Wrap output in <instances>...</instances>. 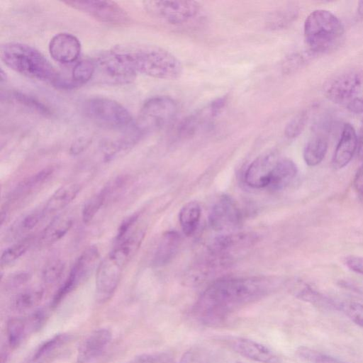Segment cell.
Wrapping results in <instances>:
<instances>
[{
	"mask_svg": "<svg viewBox=\"0 0 363 363\" xmlns=\"http://www.w3.org/2000/svg\"><path fill=\"white\" fill-rule=\"evenodd\" d=\"M257 239V236L252 233H230L218 236L208 247L210 257L207 259L219 267H224L252 247Z\"/></svg>",
	"mask_w": 363,
	"mask_h": 363,
	"instance_id": "obj_9",
	"label": "cell"
},
{
	"mask_svg": "<svg viewBox=\"0 0 363 363\" xmlns=\"http://www.w3.org/2000/svg\"><path fill=\"white\" fill-rule=\"evenodd\" d=\"M30 274L25 272L13 274L8 279L6 284V287L9 289L16 288L26 283L30 279Z\"/></svg>",
	"mask_w": 363,
	"mask_h": 363,
	"instance_id": "obj_42",
	"label": "cell"
},
{
	"mask_svg": "<svg viewBox=\"0 0 363 363\" xmlns=\"http://www.w3.org/2000/svg\"><path fill=\"white\" fill-rule=\"evenodd\" d=\"M337 310L342 311L353 323L363 328V304L352 301L337 303Z\"/></svg>",
	"mask_w": 363,
	"mask_h": 363,
	"instance_id": "obj_36",
	"label": "cell"
},
{
	"mask_svg": "<svg viewBox=\"0 0 363 363\" xmlns=\"http://www.w3.org/2000/svg\"><path fill=\"white\" fill-rule=\"evenodd\" d=\"M143 228L135 230L117 246L99 264L96 275V297L105 303L114 294L123 272L139 249L145 237Z\"/></svg>",
	"mask_w": 363,
	"mask_h": 363,
	"instance_id": "obj_3",
	"label": "cell"
},
{
	"mask_svg": "<svg viewBox=\"0 0 363 363\" xmlns=\"http://www.w3.org/2000/svg\"><path fill=\"white\" fill-rule=\"evenodd\" d=\"M64 3L106 23L124 26L130 22L128 13L115 1H67Z\"/></svg>",
	"mask_w": 363,
	"mask_h": 363,
	"instance_id": "obj_12",
	"label": "cell"
},
{
	"mask_svg": "<svg viewBox=\"0 0 363 363\" xmlns=\"http://www.w3.org/2000/svg\"><path fill=\"white\" fill-rule=\"evenodd\" d=\"M138 218V214L135 213L129 217L126 218L120 225L118 233L116 237V243H119L123 239H125L128 235L130 230L133 228V226L136 223Z\"/></svg>",
	"mask_w": 363,
	"mask_h": 363,
	"instance_id": "obj_41",
	"label": "cell"
},
{
	"mask_svg": "<svg viewBox=\"0 0 363 363\" xmlns=\"http://www.w3.org/2000/svg\"><path fill=\"white\" fill-rule=\"evenodd\" d=\"M49 52L55 61L69 64L75 62L81 52V43L71 33H60L54 35L49 43Z\"/></svg>",
	"mask_w": 363,
	"mask_h": 363,
	"instance_id": "obj_15",
	"label": "cell"
},
{
	"mask_svg": "<svg viewBox=\"0 0 363 363\" xmlns=\"http://www.w3.org/2000/svg\"><path fill=\"white\" fill-rule=\"evenodd\" d=\"M112 50L135 77L141 73L157 79L173 80L179 78L183 72L180 60L158 46L125 44L115 46Z\"/></svg>",
	"mask_w": 363,
	"mask_h": 363,
	"instance_id": "obj_2",
	"label": "cell"
},
{
	"mask_svg": "<svg viewBox=\"0 0 363 363\" xmlns=\"http://www.w3.org/2000/svg\"><path fill=\"white\" fill-rule=\"evenodd\" d=\"M0 77H1V82L5 81L6 79V74L4 72L2 69H1L0 72Z\"/></svg>",
	"mask_w": 363,
	"mask_h": 363,
	"instance_id": "obj_51",
	"label": "cell"
},
{
	"mask_svg": "<svg viewBox=\"0 0 363 363\" xmlns=\"http://www.w3.org/2000/svg\"><path fill=\"white\" fill-rule=\"evenodd\" d=\"M274 286V281L267 277L218 279L200 296L194 313L204 323H220L234 311L269 294Z\"/></svg>",
	"mask_w": 363,
	"mask_h": 363,
	"instance_id": "obj_1",
	"label": "cell"
},
{
	"mask_svg": "<svg viewBox=\"0 0 363 363\" xmlns=\"http://www.w3.org/2000/svg\"><path fill=\"white\" fill-rule=\"evenodd\" d=\"M346 266L352 271L363 275V257L350 255L345 258Z\"/></svg>",
	"mask_w": 363,
	"mask_h": 363,
	"instance_id": "obj_43",
	"label": "cell"
},
{
	"mask_svg": "<svg viewBox=\"0 0 363 363\" xmlns=\"http://www.w3.org/2000/svg\"><path fill=\"white\" fill-rule=\"evenodd\" d=\"M344 33L341 21L328 10H315L305 20L304 38L311 55L335 50L340 45Z\"/></svg>",
	"mask_w": 363,
	"mask_h": 363,
	"instance_id": "obj_5",
	"label": "cell"
},
{
	"mask_svg": "<svg viewBox=\"0 0 363 363\" xmlns=\"http://www.w3.org/2000/svg\"><path fill=\"white\" fill-rule=\"evenodd\" d=\"M179 363H211L206 357L199 351L191 350L186 352Z\"/></svg>",
	"mask_w": 363,
	"mask_h": 363,
	"instance_id": "obj_44",
	"label": "cell"
},
{
	"mask_svg": "<svg viewBox=\"0 0 363 363\" xmlns=\"http://www.w3.org/2000/svg\"><path fill=\"white\" fill-rule=\"evenodd\" d=\"M296 164L289 159H281L275 163L267 187L272 190H281L287 186L297 175Z\"/></svg>",
	"mask_w": 363,
	"mask_h": 363,
	"instance_id": "obj_21",
	"label": "cell"
},
{
	"mask_svg": "<svg viewBox=\"0 0 363 363\" xmlns=\"http://www.w3.org/2000/svg\"><path fill=\"white\" fill-rule=\"evenodd\" d=\"M33 242L32 237L24 238L5 250L1 256V265H8L23 256L30 248Z\"/></svg>",
	"mask_w": 363,
	"mask_h": 363,
	"instance_id": "obj_33",
	"label": "cell"
},
{
	"mask_svg": "<svg viewBox=\"0 0 363 363\" xmlns=\"http://www.w3.org/2000/svg\"><path fill=\"white\" fill-rule=\"evenodd\" d=\"M308 120V113L306 110L297 113L286 125L285 136L292 139L298 137L304 130Z\"/></svg>",
	"mask_w": 363,
	"mask_h": 363,
	"instance_id": "obj_35",
	"label": "cell"
},
{
	"mask_svg": "<svg viewBox=\"0 0 363 363\" xmlns=\"http://www.w3.org/2000/svg\"><path fill=\"white\" fill-rule=\"evenodd\" d=\"M110 199L108 193L104 186L99 193L92 196L84 205L82 218L84 223H90L101 208Z\"/></svg>",
	"mask_w": 363,
	"mask_h": 363,
	"instance_id": "obj_30",
	"label": "cell"
},
{
	"mask_svg": "<svg viewBox=\"0 0 363 363\" xmlns=\"http://www.w3.org/2000/svg\"><path fill=\"white\" fill-rule=\"evenodd\" d=\"M358 155L361 159H363V121L360 129L359 145H358Z\"/></svg>",
	"mask_w": 363,
	"mask_h": 363,
	"instance_id": "obj_48",
	"label": "cell"
},
{
	"mask_svg": "<svg viewBox=\"0 0 363 363\" xmlns=\"http://www.w3.org/2000/svg\"><path fill=\"white\" fill-rule=\"evenodd\" d=\"M1 61L13 71L57 86L62 78L48 59L30 45L7 43L1 46Z\"/></svg>",
	"mask_w": 363,
	"mask_h": 363,
	"instance_id": "obj_4",
	"label": "cell"
},
{
	"mask_svg": "<svg viewBox=\"0 0 363 363\" xmlns=\"http://www.w3.org/2000/svg\"><path fill=\"white\" fill-rule=\"evenodd\" d=\"M99 259V252L94 246L84 250L72 266L69 274L54 295L51 307L55 308L78 286L84 282L91 274Z\"/></svg>",
	"mask_w": 363,
	"mask_h": 363,
	"instance_id": "obj_10",
	"label": "cell"
},
{
	"mask_svg": "<svg viewBox=\"0 0 363 363\" xmlns=\"http://www.w3.org/2000/svg\"><path fill=\"white\" fill-rule=\"evenodd\" d=\"M277 160L272 153L256 158L245 172V183L254 189L267 187L273 167Z\"/></svg>",
	"mask_w": 363,
	"mask_h": 363,
	"instance_id": "obj_17",
	"label": "cell"
},
{
	"mask_svg": "<svg viewBox=\"0 0 363 363\" xmlns=\"http://www.w3.org/2000/svg\"><path fill=\"white\" fill-rule=\"evenodd\" d=\"M358 15L363 18V1H359L357 4Z\"/></svg>",
	"mask_w": 363,
	"mask_h": 363,
	"instance_id": "obj_49",
	"label": "cell"
},
{
	"mask_svg": "<svg viewBox=\"0 0 363 363\" xmlns=\"http://www.w3.org/2000/svg\"><path fill=\"white\" fill-rule=\"evenodd\" d=\"M177 111V104L172 98L166 96H153L142 106L135 125L143 135L161 130L173 121Z\"/></svg>",
	"mask_w": 363,
	"mask_h": 363,
	"instance_id": "obj_8",
	"label": "cell"
},
{
	"mask_svg": "<svg viewBox=\"0 0 363 363\" xmlns=\"http://www.w3.org/2000/svg\"><path fill=\"white\" fill-rule=\"evenodd\" d=\"M226 103L225 98H220L199 112L185 118L179 128V135L183 138L190 137L213 118L218 116Z\"/></svg>",
	"mask_w": 363,
	"mask_h": 363,
	"instance_id": "obj_16",
	"label": "cell"
},
{
	"mask_svg": "<svg viewBox=\"0 0 363 363\" xmlns=\"http://www.w3.org/2000/svg\"><path fill=\"white\" fill-rule=\"evenodd\" d=\"M29 333L32 332L27 318H13L8 320L6 335L11 347H18Z\"/></svg>",
	"mask_w": 363,
	"mask_h": 363,
	"instance_id": "obj_28",
	"label": "cell"
},
{
	"mask_svg": "<svg viewBox=\"0 0 363 363\" xmlns=\"http://www.w3.org/2000/svg\"><path fill=\"white\" fill-rule=\"evenodd\" d=\"M144 6L152 16L171 24L186 22L199 10V3L194 1H147Z\"/></svg>",
	"mask_w": 363,
	"mask_h": 363,
	"instance_id": "obj_11",
	"label": "cell"
},
{
	"mask_svg": "<svg viewBox=\"0 0 363 363\" xmlns=\"http://www.w3.org/2000/svg\"><path fill=\"white\" fill-rule=\"evenodd\" d=\"M64 270V262L60 259H53L45 265L42 279L45 284H54L61 278Z\"/></svg>",
	"mask_w": 363,
	"mask_h": 363,
	"instance_id": "obj_38",
	"label": "cell"
},
{
	"mask_svg": "<svg viewBox=\"0 0 363 363\" xmlns=\"http://www.w3.org/2000/svg\"><path fill=\"white\" fill-rule=\"evenodd\" d=\"M353 184L356 191L363 199V164L357 171Z\"/></svg>",
	"mask_w": 363,
	"mask_h": 363,
	"instance_id": "obj_46",
	"label": "cell"
},
{
	"mask_svg": "<svg viewBox=\"0 0 363 363\" xmlns=\"http://www.w3.org/2000/svg\"><path fill=\"white\" fill-rule=\"evenodd\" d=\"M112 333L107 328L93 331L79 346L77 362L87 363L99 356L110 343Z\"/></svg>",
	"mask_w": 363,
	"mask_h": 363,
	"instance_id": "obj_18",
	"label": "cell"
},
{
	"mask_svg": "<svg viewBox=\"0 0 363 363\" xmlns=\"http://www.w3.org/2000/svg\"><path fill=\"white\" fill-rule=\"evenodd\" d=\"M208 220L213 230L228 232L239 226L241 213L231 197L223 195L212 206Z\"/></svg>",
	"mask_w": 363,
	"mask_h": 363,
	"instance_id": "obj_13",
	"label": "cell"
},
{
	"mask_svg": "<svg viewBox=\"0 0 363 363\" xmlns=\"http://www.w3.org/2000/svg\"><path fill=\"white\" fill-rule=\"evenodd\" d=\"M69 340V335L61 333L54 335L41 343L33 353L31 361L38 363L48 358L56 350L62 347Z\"/></svg>",
	"mask_w": 363,
	"mask_h": 363,
	"instance_id": "obj_29",
	"label": "cell"
},
{
	"mask_svg": "<svg viewBox=\"0 0 363 363\" xmlns=\"http://www.w3.org/2000/svg\"><path fill=\"white\" fill-rule=\"evenodd\" d=\"M11 97L18 103L32 108L38 113L44 115L50 113V110L46 105L32 96L20 91H13L11 94Z\"/></svg>",
	"mask_w": 363,
	"mask_h": 363,
	"instance_id": "obj_37",
	"label": "cell"
},
{
	"mask_svg": "<svg viewBox=\"0 0 363 363\" xmlns=\"http://www.w3.org/2000/svg\"><path fill=\"white\" fill-rule=\"evenodd\" d=\"M230 347L236 353L260 363H280L278 355L266 345L255 340L235 337L229 341Z\"/></svg>",
	"mask_w": 363,
	"mask_h": 363,
	"instance_id": "obj_14",
	"label": "cell"
},
{
	"mask_svg": "<svg viewBox=\"0 0 363 363\" xmlns=\"http://www.w3.org/2000/svg\"><path fill=\"white\" fill-rule=\"evenodd\" d=\"M130 363H175L171 354L167 352H157L141 354Z\"/></svg>",
	"mask_w": 363,
	"mask_h": 363,
	"instance_id": "obj_39",
	"label": "cell"
},
{
	"mask_svg": "<svg viewBox=\"0 0 363 363\" xmlns=\"http://www.w3.org/2000/svg\"><path fill=\"white\" fill-rule=\"evenodd\" d=\"M323 93L348 111L363 113V69L350 67L332 74L323 84Z\"/></svg>",
	"mask_w": 363,
	"mask_h": 363,
	"instance_id": "obj_6",
	"label": "cell"
},
{
	"mask_svg": "<svg viewBox=\"0 0 363 363\" xmlns=\"http://www.w3.org/2000/svg\"><path fill=\"white\" fill-rule=\"evenodd\" d=\"M43 290L33 289L18 294L13 300V307L18 311H24L36 306L42 299Z\"/></svg>",
	"mask_w": 363,
	"mask_h": 363,
	"instance_id": "obj_32",
	"label": "cell"
},
{
	"mask_svg": "<svg viewBox=\"0 0 363 363\" xmlns=\"http://www.w3.org/2000/svg\"><path fill=\"white\" fill-rule=\"evenodd\" d=\"M52 167H46L21 181L9 196V200L16 201L28 196L46 182L53 174Z\"/></svg>",
	"mask_w": 363,
	"mask_h": 363,
	"instance_id": "obj_23",
	"label": "cell"
},
{
	"mask_svg": "<svg viewBox=\"0 0 363 363\" xmlns=\"http://www.w3.org/2000/svg\"><path fill=\"white\" fill-rule=\"evenodd\" d=\"M201 207L196 201H189L181 208L179 220L183 233L191 235L196 230L201 217Z\"/></svg>",
	"mask_w": 363,
	"mask_h": 363,
	"instance_id": "obj_27",
	"label": "cell"
},
{
	"mask_svg": "<svg viewBox=\"0 0 363 363\" xmlns=\"http://www.w3.org/2000/svg\"><path fill=\"white\" fill-rule=\"evenodd\" d=\"M7 358H8V354H7L6 350H1V363H6L7 362Z\"/></svg>",
	"mask_w": 363,
	"mask_h": 363,
	"instance_id": "obj_50",
	"label": "cell"
},
{
	"mask_svg": "<svg viewBox=\"0 0 363 363\" xmlns=\"http://www.w3.org/2000/svg\"><path fill=\"white\" fill-rule=\"evenodd\" d=\"M73 222V218L68 216L56 217L43 230L39 241L45 245L57 242L69 232Z\"/></svg>",
	"mask_w": 363,
	"mask_h": 363,
	"instance_id": "obj_25",
	"label": "cell"
},
{
	"mask_svg": "<svg viewBox=\"0 0 363 363\" xmlns=\"http://www.w3.org/2000/svg\"><path fill=\"white\" fill-rule=\"evenodd\" d=\"M180 236L175 230L165 232L156 248L152 263L155 267H162L169 263L177 253Z\"/></svg>",
	"mask_w": 363,
	"mask_h": 363,
	"instance_id": "obj_20",
	"label": "cell"
},
{
	"mask_svg": "<svg viewBox=\"0 0 363 363\" xmlns=\"http://www.w3.org/2000/svg\"><path fill=\"white\" fill-rule=\"evenodd\" d=\"M237 363H243V362H237Z\"/></svg>",
	"mask_w": 363,
	"mask_h": 363,
	"instance_id": "obj_52",
	"label": "cell"
},
{
	"mask_svg": "<svg viewBox=\"0 0 363 363\" xmlns=\"http://www.w3.org/2000/svg\"><path fill=\"white\" fill-rule=\"evenodd\" d=\"M84 111L94 123L110 129L130 130L135 127L130 112L118 101L94 97L86 101Z\"/></svg>",
	"mask_w": 363,
	"mask_h": 363,
	"instance_id": "obj_7",
	"label": "cell"
},
{
	"mask_svg": "<svg viewBox=\"0 0 363 363\" xmlns=\"http://www.w3.org/2000/svg\"><path fill=\"white\" fill-rule=\"evenodd\" d=\"M91 143L90 139L82 137L76 140L70 147V153L77 155L82 152Z\"/></svg>",
	"mask_w": 363,
	"mask_h": 363,
	"instance_id": "obj_45",
	"label": "cell"
},
{
	"mask_svg": "<svg viewBox=\"0 0 363 363\" xmlns=\"http://www.w3.org/2000/svg\"><path fill=\"white\" fill-rule=\"evenodd\" d=\"M96 73L94 60H82L75 64L72 72V82L75 86L86 84L90 81Z\"/></svg>",
	"mask_w": 363,
	"mask_h": 363,
	"instance_id": "obj_31",
	"label": "cell"
},
{
	"mask_svg": "<svg viewBox=\"0 0 363 363\" xmlns=\"http://www.w3.org/2000/svg\"><path fill=\"white\" fill-rule=\"evenodd\" d=\"M294 291V295L303 301L323 308L337 309V303L324 296L305 282H298Z\"/></svg>",
	"mask_w": 363,
	"mask_h": 363,
	"instance_id": "obj_26",
	"label": "cell"
},
{
	"mask_svg": "<svg viewBox=\"0 0 363 363\" xmlns=\"http://www.w3.org/2000/svg\"><path fill=\"white\" fill-rule=\"evenodd\" d=\"M328 147V137L321 132H317L307 142L303 150L305 162L311 167L320 164L324 159Z\"/></svg>",
	"mask_w": 363,
	"mask_h": 363,
	"instance_id": "obj_24",
	"label": "cell"
},
{
	"mask_svg": "<svg viewBox=\"0 0 363 363\" xmlns=\"http://www.w3.org/2000/svg\"><path fill=\"white\" fill-rule=\"evenodd\" d=\"M80 190L81 186L77 184H65L59 188L44 206L45 216L58 212L68 206L77 197Z\"/></svg>",
	"mask_w": 363,
	"mask_h": 363,
	"instance_id": "obj_22",
	"label": "cell"
},
{
	"mask_svg": "<svg viewBox=\"0 0 363 363\" xmlns=\"http://www.w3.org/2000/svg\"><path fill=\"white\" fill-rule=\"evenodd\" d=\"M307 58H306L305 56H302L300 55H295L292 56L287 61V63L289 65L286 66V69H289L290 71H291L298 69L306 62Z\"/></svg>",
	"mask_w": 363,
	"mask_h": 363,
	"instance_id": "obj_47",
	"label": "cell"
},
{
	"mask_svg": "<svg viewBox=\"0 0 363 363\" xmlns=\"http://www.w3.org/2000/svg\"><path fill=\"white\" fill-rule=\"evenodd\" d=\"M296 353L301 359L311 363H350L307 347H299Z\"/></svg>",
	"mask_w": 363,
	"mask_h": 363,
	"instance_id": "obj_34",
	"label": "cell"
},
{
	"mask_svg": "<svg viewBox=\"0 0 363 363\" xmlns=\"http://www.w3.org/2000/svg\"><path fill=\"white\" fill-rule=\"evenodd\" d=\"M43 216H45L43 208L35 211L23 217L15 230H17V233L29 231L40 222Z\"/></svg>",
	"mask_w": 363,
	"mask_h": 363,
	"instance_id": "obj_40",
	"label": "cell"
},
{
	"mask_svg": "<svg viewBox=\"0 0 363 363\" xmlns=\"http://www.w3.org/2000/svg\"><path fill=\"white\" fill-rule=\"evenodd\" d=\"M357 137L353 126L350 123L344 124L332 160L335 169H340L348 164L357 150Z\"/></svg>",
	"mask_w": 363,
	"mask_h": 363,
	"instance_id": "obj_19",
	"label": "cell"
}]
</instances>
